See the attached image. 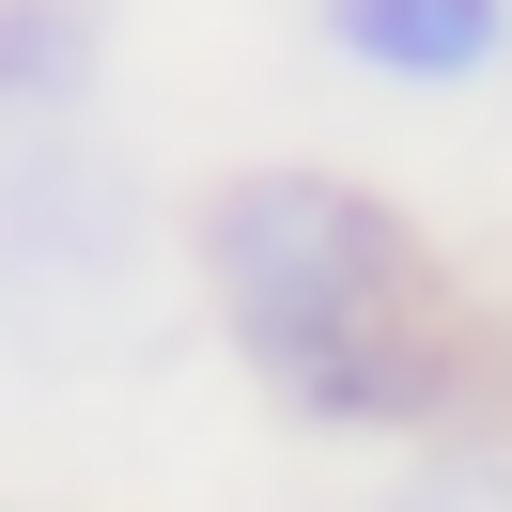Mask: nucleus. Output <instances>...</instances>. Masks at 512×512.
<instances>
[{
    "label": "nucleus",
    "instance_id": "39448f33",
    "mask_svg": "<svg viewBox=\"0 0 512 512\" xmlns=\"http://www.w3.org/2000/svg\"><path fill=\"white\" fill-rule=\"evenodd\" d=\"M404 512H512V466H435Z\"/></svg>",
    "mask_w": 512,
    "mask_h": 512
},
{
    "label": "nucleus",
    "instance_id": "20e7f679",
    "mask_svg": "<svg viewBox=\"0 0 512 512\" xmlns=\"http://www.w3.org/2000/svg\"><path fill=\"white\" fill-rule=\"evenodd\" d=\"M94 63H109V16H94V0H0V125L94 109Z\"/></svg>",
    "mask_w": 512,
    "mask_h": 512
},
{
    "label": "nucleus",
    "instance_id": "f257e3e1",
    "mask_svg": "<svg viewBox=\"0 0 512 512\" xmlns=\"http://www.w3.org/2000/svg\"><path fill=\"white\" fill-rule=\"evenodd\" d=\"M202 295L249 342V373L311 419H435L450 388L404 218L342 171H233L202 202Z\"/></svg>",
    "mask_w": 512,
    "mask_h": 512
},
{
    "label": "nucleus",
    "instance_id": "f03ea898",
    "mask_svg": "<svg viewBox=\"0 0 512 512\" xmlns=\"http://www.w3.org/2000/svg\"><path fill=\"white\" fill-rule=\"evenodd\" d=\"M140 311V187L109 140L32 125L0 171V326L32 357H109Z\"/></svg>",
    "mask_w": 512,
    "mask_h": 512
},
{
    "label": "nucleus",
    "instance_id": "7ed1b4c3",
    "mask_svg": "<svg viewBox=\"0 0 512 512\" xmlns=\"http://www.w3.org/2000/svg\"><path fill=\"white\" fill-rule=\"evenodd\" d=\"M326 47L357 78H404V94H450V78L512 63V0H326Z\"/></svg>",
    "mask_w": 512,
    "mask_h": 512
}]
</instances>
